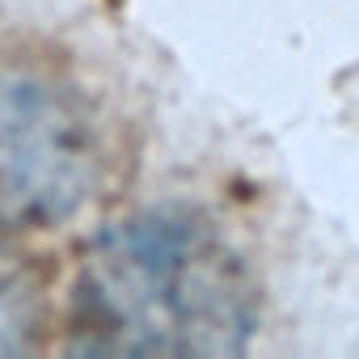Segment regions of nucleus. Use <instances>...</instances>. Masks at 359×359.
<instances>
[{
	"label": "nucleus",
	"mask_w": 359,
	"mask_h": 359,
	"mask_svg": "<svg viewBox=\"0 0 359 359\" xmlns=\"http://www.w3.org/2000/svg\"><path fill=\"white\" fill-rule=\"evenodd\" d=\"M258 330V287L216 224L152 208L102 229L72 279L76 355H241Z\"/></svg>",
	"instance_id": "1"
},
{
	"label": "nucleus",
	"mask_w": 359,
	"mask_h": 359,
	"mask_svg": "<svg viewBox=\"0 0 359 359\" xmlns=\"http://www.w3.org/2000/svg\"><path fill=\"white\" fill-rule=\"evenodd\" d=\"M106 156L89 106L39 72H0V220L55 229L102 187Z\"/></svg>",
	"instance_id": "2"
},
{
	"label": "nucleus",
	"mask_w": 359,
	"mask_h": 359,
	"mask_svg": "<svg viewBox=\"0 0 359 359\" xmlns=\"http://www.w3.org/2000/svg\"><path fill=\"white\" fill-rule=\"evenodd\" d=\"M34 330V309L26 287L18 283V275H9L0 266V355H13L30 342Z\"/></svg>",
	"instance_id": "3"
}]
</instances>
